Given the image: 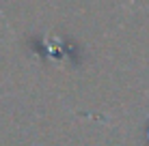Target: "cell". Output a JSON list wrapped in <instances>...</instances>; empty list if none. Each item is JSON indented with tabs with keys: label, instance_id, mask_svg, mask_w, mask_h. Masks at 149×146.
Wrapping results in <instances>:
<instances>
[{
	"label": "cell",
	"instance_id": "6da1fadb",
	"mask_svg": "<svg viewBox=\"0 0 149 146\" xmlns=\"http://www.w3.org/2000/svg\"><path fill=\"white\" fill-rule=\"evenodd\" d=\"M145 144L149 146V123H147V129H145Z\"/></svg>",
	"mask_w": 149,
	"mask_h": 146
}]
</instances>
